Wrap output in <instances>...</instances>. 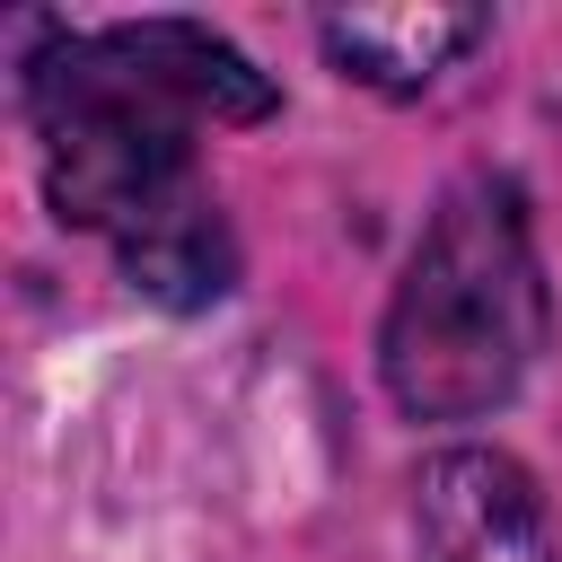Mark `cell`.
<instances>
[{"mask_svg":"<svg viewBox=\"0 0 562 562\" xmlns=\"http://www.w3.org/2000/svg\"><path fill=\"white\" fill-rule=\"evenodd\" d=\"M553 290L536 263V220L509 176H465L439 193L404 255L378 325V378L413 422H483L544 360Z\"/></svg>","mask_w":562,"mask_h":562,"instance_id":"2","label":"cell"},{"mask_svg":"<svg viewBox=\"0 0 562 562\" xmlns=\"http://www.w3.org/2000/svg\"><path fill=\"white\" fill-rule=\"evenodd\" d=\"M483 35H492V9H351V18H316V44L334 53V70L378 88V97H422Z\"/></svg>","mask_w":562,"mask_h":562,"instance_id":"4","label":"cell"},{"mask_svg":"<svg viewBox=\"0 0 562 562\" xmlns=\"http://www.w3.org/2000/svg\"><path fill=\"white\" fill-rule=\"evenodd\" d=\"M18 105L35 123L53 220L105 237L140 299L193 316L237 290V237L193 167V123H263L281 88L228 35L202 18L35 26Z\"/></svg>","mask_w":562,"mask_h":562,"instance_id":"1","label":"cell"},{"mask_svg":"<svg viewBox=\"0 0 562 562\" xmlns=\"http://www.w3.org/2000/svg\"><path fill=\"white\" fill-rule=\"evenodd\" d=\"M413 553L422 562H553V518L536 474L509 448H430L413 474Z\"/></svg>","mask_w":562,"mask_h":562,"instance_id":"3","label":"cell"}]
</instances>
